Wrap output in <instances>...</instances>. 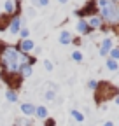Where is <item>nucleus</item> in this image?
<instances>
[{"instance_id":"obj_1","label":"nucleus","mask_w":119,"mask_h":126,"mask_svg":"<svg viewBox=\"0 0 119 126\" xmlns=\"http://www.w3.org/2000/svg\"><path fill=\"white\" fill-rule=\"evenodd\" d=\"M32 56L19 51L18 46L12 44H0V74L16 77L19 75L21 68L30 63Z\"/></svg>"},{"instance_id":"obj_12","label":"nucleus","mask_w":119,"mask_h":126,"mask_svg":"<svg viewBox=\"0 0 119 126\" xmlns=\"http://www.w3.org/2000/svg\"><path fill=\"white\" fill-rule=\"evenodd\" d=\"M72 39H74V35H72V32H68V30H61V32H60V35H58V42L61 46L72 44Z\"/></svg>"},{"instance_id":"obj_3","label":"nucleus","mask_w":119,"mask_h":126,"mask_svg":"<svg viewBox=\"0 0 119 126\" xmlns=\"http://www.w3.org/2000/svg\"><path fill=\"white\" fill-rule=\"evenodd\" d=\"M119 94V88L114 86L109 81H98V88L95 89V102L96 105L107 102V100H114Z\"/></svg>"},{"instance_id":"obj_22","label":"nucleus","mask_w":119,"mask_h":126,"mask_svg":"<svg viewBox=\"0 0 119 126\" xmlns=\"http://www.w3.org/2000/svg\"><path fill=\"white\" fill-rule=\"evenodd\" d=\"M54 98H56V93L54 91H51V89L44 91V100H46V102H53Z\"/></svg>"},{"instance_id":"obj_33","label":"nucleus","mask_w":119,"mask_h":126,"mask_svg":"<svg viewBox=\"0 0 119 126\" xmlns=\"http://www.w3.org/2000/svg\"><path fill=\"white\" fill-rule=\"evenodd\" d=\"M114 103H116V105H119V94H117V96L114 98Z\"/></svg>"},{"instance_id":"obj_30","label":"nucleus","mask_w":119,"mask_h":126,"mask_svg":"<svg viewBox=\"0 0 119 126\" xmlns=\"http://www.w3.org/2000/svg\"><path fill=\"white\" fill-rule=\"evenodd\" d=\"M30 4H32L33 7H39V0H30Z\"/></svg>"},{"instance_id":"obj_21","label":"nucleus","mask_w":119,"mask_h":126,"mask_svg":"<svg viewBox=\"0 0 119 126\" xmlns=\"http://www.w3.org/2000/svg\"><path fill=\"white\" fill-rule=\"evenodd\" d=\"M107 58H112V60H116V61H119V46H114L112 49H110V53H109V56Z\"/></svg>"},{"instance_id":"obj_5","label":"nucleus","mask_w":119,"mask_h":126,"mask_svg":"<svg viewBox=\"0 0 119 126\" xmlns=\"http://www.w3.org/2000/svg\"><path fill=\"white\" fill-rule=\"evenodd\" d=\"M86 21H88L89 28H91L93 32L100 30V32H103V33H109V28H105V25H103V19L100 18L98 14H93V16H89V18H88Z\"/></svg>"},{"instance_id":"obj_19","label":"nucleus","mask_w":119,"mask_h":126,"mask_svg":"<svg viewBox=\"0 0 119 126\" xmlns=\"http://www.w3.org/2000/svg\"><path fill=\"white\" fill-rule=\"evenodd\" d=\"M70 58H72V61H75V63H82V61H84V54H82V53H81L79 49H75V51H72Z\"/></svg>"},{"instance_id":"obj_10","label":"nucleus","mask_w":119,"mask_h":126,"mask_svg":"<svg viewBox=\"0 0 119 126\" xmlns=\"http://www.w3.org/2000/svg\"><path fill=\"white\" fill-rule=\"evenodd\" d=\"M75 28H77V33H79V35H91V33H93V30L89 28V25H88V21H86L84 18H79Z\"/></svg>"},{"instance_id":"obj_25","label":"nucleus","mask_w":119,"mask_h":126,"mask_svg":"<svg viewBox=\"0 0 119 126\" xmlns=\"http://www.w3.org/2000/svg\"><path fill=\"white\" fill-rule=\"evenodd\" d=\"M44 126H56V119H53V117L44 119Z\"/></svg>"},{"instance_id":"obj_18","label":"nucleus","mask_w":119,"mask_h":126,"mask_svg":"<svg viewBox=\"0 0 119 126\" xmlns=\"http://www.w3.org/2000/svg\"><path fill=\"white\" fill-rule=\"evenodd\" d=\"M105 67H107V70H110V72H117V70H119V63H117L116 60H112V58H107Z\"/></svg>"},{"instance_id":"obj_6","label":"nucleus","mask_w":119,"mask_h":126,"mask_svg":"<svg viewBox=\"0 0 119 126\" xmlns=\"http://www.w3.org/2000/svg\"><path fill=\"white\" fill-rule=\"evenodd\" d=\"M93 14H96V7H95V4H93V0H88V2H86L79 11H75V16H77V18H84V19H88L89 16H93Z\"/></svg>"},{"instance_id":"obj_27","label":"nucleus","mask_w":119,"mask_h":126,"mask_svg":"<svg viewBox=\"0 0 119 126\" xmlns=\"http://www.w3.org/2000/svg\"><path fill=\"white\" fill-rule=\"evenodd\" d=\"M72 44H74V46H77V47H79V46H82L81 37H74V39H72Z\"/></svg>"},{"instance_id":"obj_8","label":"nucleus","mask_w":119,"mask_h":126,"mask_svg":"<svg viewBox=\"0 0 119 126\" xmlns=\"http://www.w3.org/2000/svg\"><path fill=\"white\" fill-rule=\"evenodd\" d=\"M112 47H114V40H112L110 37H105V39H102V40H100V47H98V54L107 58Z\"/></svg>"},{"instance_id":"obj_9","label":"nucleus","mask_w":119,"mask_h":126,"mask_svg":"<svg viewBox=\"0 0 119 126\" xmlns=\"http://www.w3.org/2000/svg\"><path fill=\"white\" fill-rule=\"evenodd\" d=\"M18 47H19V51L21 53H25V54H30V53H33L35 51V42L32 40V39H23V40H19L18 44H16Z\"/></svg>"},{"instance_id":"obj_17","label":"nucleus","mask_w":119,"mask_h":126,"mask_svg":"<svg viewBox=\"0 0 119 126\" xmlns=\"http://www.w3.org/2000/svg\"><path fill=\"white\" fill-rule=\"evenodd\" d=\"M70 117L75 121V123H82V121L86 119V116L81 112V110H77V109H72V110H70Z\"/></svg>"},{"instance_id":"obj_14","label":"nucleus","mask_w":119,"mask_h":126,"mask_svg":"<svg viewBox=\"0 0 119 126\" xmlns=\"http://www.w3.org/2000/svg\"><path fill=\"white\" fill-rule=\"evenodd\" d=\"M5 98H7V102H9V103H16V102L19 100V94H18V91H16V89L7 88V89H5Z\"/></svg>"},{"instance_id":"obj_34","label":"nucleus","mask_w":119,"mask_h":126,"mask_svg":"<svg viewBox=\"0 0 119 126\" xmlns=\"http://www.w3.org/2000/svg\"><path fill=\"white\" fill-rule=\"evenodd\" d=\"M114 2H119V0H114Z\"/></svg>"},{"instance_id":"obj_16","label":"nucleus","mask_w":119,"mask_h":126,"mask_svg":"<svg viewBox=\"0 0 119 126\" xmlns=\"http://www.w3.org/2000/svg\"><path fill=\"white\" fill-rule=\"evenodd\" d=\"M14 126H33V121L32 117H16V121H14Z\"/></svg>"},{"instance_id":"obj_7","label":"nucleus","mask_w":119,"mask_h":126,"mask_svg":"<svg viewBox=\"0 0 119 126\" xmlns=\"http://www.w3.org/2000/svg\"><path fill=\"white\" fill-rule=\"evenodd\" d=\"M4 12L5 16H14V14H21V2L19 0H5L4 4Z\"/></svg>"},{"instance_id":"obj_23","label":"nucleus","mask_w":119,"mask_h":126,"mask_svg":"<svg viewBox=\"0 0 119 126\" xmlns=\"http://www.w3.org/2000/svg\"><path fill=\"white\" fill-rule=\"evenodd\" d=\"M86 88L91 89V91H95V89L98 88V81H96V79H89V81L86 82Z\"/></svg>"},{"instance_id":"obj_11","label":"nucleus","mask_w":119,"mask_h":126,"mask_svg":"<svg viewBox=\"0 0 119 126\" xmlns=\"http://www.w3.org/2000/svg\"><path fill=\"white\" fill-rule=\"evenodd\" d=\"M35 107H37V105H33L32 102H23V103L19 105V110L23 112L25 117H33V114H35Z\"/></svg>"},{"instance_id":"obj_15","label":"nucleus","mask_w":119,"mask_h":126,"mask_svg":"<svg viewBox=\"0 0 119 126\" xmlns=\"http://www.w3.org/2000/svg\"><path fill=\"white\" fill-rule=\"evenodd\" d=\"M32 74H33V65H32V63H26V65L21 68V72H19V77L25 81V79H28Z\"/></svg>"},{"instance_id":"obj_24","label":"nucleus","mask_w":119,"mask_h":126,"mask_svg":"<svg viewBox=\"0 0 119 126\" xmlns=\"http://www.w3.org/2000/svg\"><path fill=\"white\" fill-rule=\"evenodd\" d=\"M44 68H46V72H53L54 70V65L51 60H44Z\"/></svg>"},{"instance_id":"obj_2","label":"nucleus","mask_w":119,"mask_h":126,"mask_svg":"<svg viewBox=\"0 0 119 126\" xmlns=\"http://www.w3.org/2000/svg\"><path fill=\"white\" fill-rule=\"evenodd\" d=\"M96 14L103 19L105 28H119V2L114 0H93Z\"/></svg>"},{"instance_id":"obj_28","label":"nucleus","mask_w":119,"mask_h":126,"mask_svg":"<svg viewBox=\"0 0 119 126\" xmlns=\"http://www.w3.org/2000/svg\"><path fill=\"white\" fill-rule=\"evenodd\" d=\"M47 86H49L51 91H54V93L58 91V84H56V82H47Z\"/></svg>"},{"instance_id":"obj_26","label":"nucleus","mask_w":119,"mask_h":126,"mask_svg":"<svg viewBox=\"0 0 119 126\" xmlns=\"http://www.w3.org/2000/svg\"><path fill=\"white\" fill-rule=\"evenodd\" d=\"M35 14H37V12H35V7H28V9H26V16H28V18H33Z\"/></svg>"},{"instance_id":"obj_29","label":"nucleus","mask_w":119,"mask_h":126,"mask_svg":"<svg viewBox=\"0 0 119 126\" xmlns=\"http://www.w3.org/2000/svg\"><path fill=\"white\" fill-rule=\"evenodd\" d=\"M49 5V0H39V7H47Z\"/></svg>"},{"instance_id":"obj_32","label":"nucleus","mask_w":119,"mask_h":126,"mask_svg":"<svg viewBox=\"0 0 119 126\" xmlns=\"http://www.w3.org/2000/svg\"><path fill=\"white\" fill-rule=\"evenodd\" d=\"M58 2L61 4V5H65V4H68V0H58Z\"/></svg>"},{"instance_id":"obj_4","label":"nucleus","mask_w":119,"mask_h":126,"mask_svg":"<svg viewBox=\"0 0 119 126\" xmlns=\"http://www.w3.org/2000/svg\"><path fill=\"white\" fill-rule=\"evenodd\" d=\"M23 25H25V18H23L21 14H14V16H11V18H9L7 32H9L11 35H18L19 30L23 28Z\"/></svg>"},{"instance_id":"obj_20","label":"nucleus","mask_w":119,"mask_h":126,"mask_svg":"<svg viewBox=\"0 0 119 126\" xmlns=\"http://www.w3.org/2000/svg\"><path fill=\"white\" fill-rule=\"evenodd\" d=\"M18 37H19V40H23V39H30V28H26V26L23 25V28L19 30Z\"/></svg>"},{"instance_id":"obj_31","label":"nucleus","mask_w":119,"mask_h":126,"mask_svg":"<svg viewBox=\"0 0 119 126\" xmlns=\"http://www.w3.org/2000/svg\"><path fill=\"white\" fill-rule=\"evenodd\" d=\"M102 126H114V123H112V121H105V123H103Z\"/></svg>"},{"instance_id":"obj_13","label":"nucleus","mask_w":119,"mask_h":126,"mask_svg":"<svg viewBox=\"0 0 119 126\" xmlns=\"http://www.w3.org/2000/svg\"><path fill=\"white\" fill-rule=\"evenodd\" d=\"M33 117L35 119H47L49 117V110H47V107L46 105H37L35 107V114H33Z\"/></svg>"}]
</instances>
